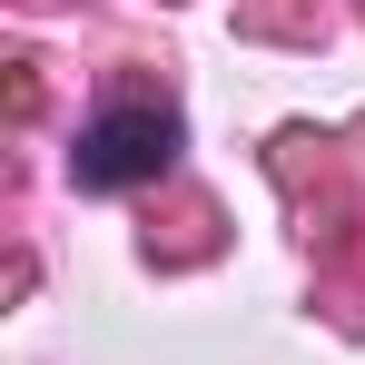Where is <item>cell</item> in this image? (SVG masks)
Returning a JSON list of instances; mask_svg holds the SVG:
<instances>
[{
  "instance_id": "obj_1",
  "label": "cell",
  "mask_w": 365,
  "mask_h": 365,
  "mask_svg": "<svg viewBox=\"0 0 365 365\" xmlns=\"http://www.w3.org/2000/svg\"><path fill=\"white\" fill-rule=\"evenodd\" d=\"M168 158H178V109H168V99H109L99 119L79 128L69 178L109 197V187H148Z\"/></svg>"
}]
</instances>
